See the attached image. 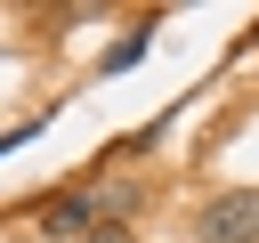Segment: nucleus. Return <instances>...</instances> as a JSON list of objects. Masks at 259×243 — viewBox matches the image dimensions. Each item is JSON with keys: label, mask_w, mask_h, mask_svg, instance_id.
<instances>
[{"label": "nucleus", "mask_w": 259, "mask_h": 243, "mask_svg": "<svg viewBox=\"0 0 259 243\" xmlns=\"http://www.w3.org/2000/svg\"><path fill=\"white\" fill-rule=\"evenodd\" d=\"M194 235L202 243H259V186H227L194 211Z\"/></svg>", "instance_id": "f257e3e1"}, {"label": "nucleus", "mask_w": 259, "mask_h": 243, "mask_svg": "<svg viewBox=\"0 0 259 243\" xmlns=\"http://www.w3.org/2000/svg\"><path fill=\"white\" fill-rule=\"evenodd\" d=\"M138 57H146V32H130V40H113V49H105V65H97V73H130V65H138Z\"/></svg>", "instance_id": "20e7f679"}, {"label": "nucleus", "mask_w": 259, "mask_h": 243, "mask_svg": "<svg viewBox=\"0 0 259 243\" xmlns=\"http://www.w3.org/2000/svg\"><path fill=\"white\" fill-rule=\"evenodd\" d=\"M89 202H97V227H121V219L138 211V186H97Z\"/></svg>", "instance_id": "7ed1b4c3"}, {"label": "nucleus", "mask_w": 259, "mask_h": 243, "mask_svg": "<svg viewBox=\"0 0 259 243\" xmlns=\"http://www.w3.org/2000/svg\"><path fill=\"white\" fill-rule=\"evenodd\" d=\"M89 227H97V202H89V194H57V202H40V235L65 243V235H89Z\"/></svg>", "instance_id": "f03ea898"}]
</instances>
